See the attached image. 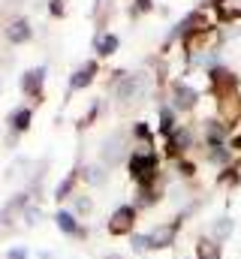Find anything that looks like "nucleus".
<instances>
[{"label": "nucleus", "mask_w": 241, "mask_h": 259, "mask_svg": "<svg viewBox=\"0 0 241 259\" xmlns=\"http://www.w3.org/2000/svg\"><path fill=\"white\" fill-rule=\"evenodd\" d=\"M127 172H130V178H133L136 187L157 184V178H160V157H157V151H151L145 145L133 148L130 157H127Z\"/></svg>", "instance_id": "1"}, {"label": "nucleus", "mask_w": 241, "mask_h": 259, "mask_svg": "<svg viewBox=\"0 0 241 259\" xmlns=\"http://www.w3.org/2000/svg\"><path fill=\"white\" fill-rule=\"evenodd\" d=\"M109 84L115 88V100L120 106H127V103L148 94V75L145 72H115V78Z\"/></svg>", "instance_id": "2"}, {"label": "nucleus", "mask_w": 241, "mask_h": 259, "mask_svg": "<svg viewBox=\"0 0 241 259\" xmlns=\"http://www.w3.org/2000/svg\"><path fill=\"white\" fill-rule=\"evenodd\" d=\"M127 157H130V142H127V133H120L115 130L112 136H106L103 142H100V163L112 172V169H118L127 163Z\"/></svg>", "instance_id": "3"}, {"label": "nucleus", "mask_w": 241, "mask_h": 259, "mask_svg": "<svg viewBox=\"0 0 241 259\" xmlns=\"http://www.w3.org/2000/svg\"><path fill=\"white\" fill-rule=\"evenodd\" d=\"M181 229H184V220H181V217H172V220L157 223V226L148 232V250H169V247H175Z\"/></svg>", "instance_id": "4"}, {"label": "nucleus", "mask_w": 241, "mask_h": 259, "mask_svg": "<svg viewBox=\"0 0 241 259\" xmlns=\"http://www.w3.org/2000/svg\"><path fill=\"white\" fill-rule=\"evenodd\" d=\"M136 220H139V211L127 202V205H118V208L112 211L106 229H109L112 238H130V235L136 232Z\"/></svg>", "instance_id": "5"}, {"label": "nucleus", "mask_w": 241, "mask_h": 259, "mask_svg": "<svg viewBox=\"0 0 241 259\" xmlns=\"http://www.w3.org/2000/svg\"><path fill=\"white\" fill-rule=\"evenodd\" d=\"M235 88H238L235 72H229L226 66H211V69H208V91H211V97H217V100L232 97Z\"/></svg>", "instance_id": "6"}, {"label": "nucleus", "mask_w": 241, "mask_h": 259, "mask_svg": "<svg viewBox=\"0 0 241 259\" xmlns=\"http://www.w3.org/2000/svg\"><path fill=\"white\" fill-rule=\"evenodd\" d=\"M196 103H199V91L193 84H187L184 78H175L172 88H169V106L175 112H193Z\"/></svg>", "instance_id": "7"}, {"label": "nucleus", "mask_w": 241, "mask_h": 259, "mask_svg": "<svg viewBox=\"0 0 241 259\" xmlns=\"http://www.w3.org/2000/svg\"><path fill=\"white\" fill-rule=\"evenodd\" d=\"M163 139H166V142H163L166 157H175V160H181V157L193 148V130L190 127H175L172 133H166Z\"/></svg>", "instance_id": "8"}, {"label": "nucleus", "mask_w": 241, "mask_h": 259, "mask_svg": "<svg viewBox=\"0 0 241 259\" xmlns=\"http://www.w3.org/2000/svg\"><path fill=\"white\" fill-rule=\"evenodd\" d=\"M55 226H58L66 238H78V241L88 238V229H85V226L78 223V217H75L72 211H66V208H58V211H55Z\"/></svg>", "instance_id": "9"}, {"label": "nucleus", "mask_w": 241, "mask_h": 259, "mask_svg": "<svg viewBox=\"0 0 241 259\" xmlns=\"http://www.w3.org/2000/svg\"><path fill=\"white\" fill-rule=\"evenodd\" d=\"M43 84H46V66H33L21 75V94L39 100L43 97Z\"/></svg>", "instance_id": "10"}, {"label": "nucleus", "mask_w": 241, "mask_h": 259, "mask_svg": "<svg viewBox=\"0 0 241 259\" xmlns=\"http://www.w3.org/2000/svg\"><path fill=\"white\" fill-rule=\"evenodd\" d=\"M202 130H205V145H226L229 139V124L223 118H205Z\"/></svg>", "instance_id": "11"}, {"label": "nucleus", "mask_w": 241, "mask_h": 259, "mask_svg": "<svg viewBox=\"0 0 241 259\" xmlns=\"http://www.w3.org/2000/svg\"><path fill=\"white\" fill-rule=\"evenodd\" d=\"M232 232H235V220H232L229 214H220V217H214V220L208 223V238H211V241H217V244L229 241V238H232Z\"/></svg>", "instance_id": "12"}, {"label": "nucleus", "mask_w": 241, "mask_h": 259, "mask_svg": "<svg viewBox=\"0 0 241 259\" xmlns=\"http://www.w3.org/2000/svg\"><path fill=\"white\" fill-rule=\"evenodd\" d=\"M27 202H30V193H15L3 208H0V223H3V226H12L15 217H21V211L27 208Z\"/></svg>", "instance_id": "13"}, {"label": "nucleus", "mask_w": 241, "mask_h": 259, "mask_svg": "<svg viewBox=\"0 0 241 259\" xmlns=\"http://www.w3.org/2000/svg\"><path fill=\"white\" fill-rule=\"evenodd\" d=\"M97 72H100V64H97V61H85V64L69 75V91H85V88L97 78Z\"/></svg>", "instance_id": "14"}, {"label": "nucleus", "mask_w": 241, "mask_h": 259, "mask_svg": "<svg viewBox=\"0 0 241 259\" xmlns=\"http://www.w3.org/2000/svg\"><path fill=\"white\" fill-rule=\"evenodd\" d=\"M78 178L88 184V187H106L109 184V169L103 163H88L78 169Z\"/></svg>", "instance_id": "15"}, {"label": "nucleus", "mask_w": 241, "mask_h": 259, "mask_svg": "<svg viewBox=\"0 0 241 259\" xmlns=\"http://www.w3.org/2000/svg\"><path fill=\"white\" fill-rule=\"evenodd\" d=\"M30 124H33V109H27V106H18V109H12L9 112V130L12 133H27L30 130Z\"/></svg>", "instance_id": "16"}, {"label": "nucleus", "mask_w": 241, "mask_h": 259, "mask_svg": "<svg viewBox=\"0 0 241 259\" xmlns=\"http://www.w3.org/2000/svg\"><path fill=\"white\" fill-rule=\"evenodd\" d=\"M160 187L157 184H151V187H136V202H130L136 211H145V208H154L157 202H160Z\"/></svg>", "instance_id": "17"}, {"label": "nucleus", "mask_w": 241, "mask_h": 259, "mask_svg": "<svg viewBox=\"0 0 241 259\" xmlns=\"http://www.w3.org/2000/svg\"><path fill=\"white\" fill-rule=\"evenodd\" d=\"M30 36H33V27H30V21H27V18H15V21L6 27V39H9V42H15V46L27 42Z\"/></svg>", "instance_id": "18"}, {"label": "nucleus", "mask_w": 241, "mask_h": 259, "mask_svg": "<svg viewBox=\"0 0 241 259\" xmlns=\"http://www.w3.org/2000/svg\"><path fill=\"white\" fill-rule=\"evenodd\" d=\"M193 259H223V244L211 241L208 235H199L196 238V256Z\"/></svg>", "instance_id": "19"}, {"label": "nucleus", "mask_w": 241, "mask_h": 259, "mask_svg": "<svg viewBox=\"0 0 241 259\" xmlns=\"http://www.w3.org/2000/svg\"><path fill=\"white\" fill-rule=\"evenodd\" d=\"M205 160L211 166H217V169H226V166H232V148H226V145H208Z\"/></svg>", "instance_id": "20"}, {"label": "nucleus", "mask_w": 241, "mask_h": 259, "mask_svg": "<svg viewBox=\"0 0 241 259\" xmlns=\"http://www.w3.org/2000/svg\"><path fill=\"white\" fill-rule=\"evenodd\" d=\"M118 46H120V39L112 30H106V33H100V36L94 39V52H97L100 58H112V55L118 52Z\"/></svg>", "instance_id": "21"}, {"label": "nucleus", "mask_w": 241, "mask_h": 259, "mask_svg": "<svg viewBox=\"0 0 241 259\" xmlns=\"http://www.w3.org/2000/svg\"><path fill=\"white\" fill-rule=\"evenodd\" d=\"M217 103H220V118H223L226 124H232V121H238L241 118V97L238 94L223 97V100H217Z\"/></svg>", "instance_id": "22"}, {"label": "nucleus", "mask_w": 241, "mask_h": 259, "mask_svg": "<svg viewBox=\"0 0 241 259\" xmlns=\"http://www.w3.org/2000/svg\"><path fill=\"white\" fill-rule=\"evenodd\" d=\"M75 184H78V169H72V172H69V175L58 184V187H55V199H58V202L69 199V196L75 193Z\"/></svg>", "instance_id": "23"}, {"label": "nucleus", "mask_w": 241, "mask_h": 259, "mask_svg": "<svg viewBox=\"0 0 241 259\" xmlns=\"http://www.w3.org/2000/svg\"><path fill=\"white\" fill-rule=\"evenodd\" d=\"M72 214L75 217H91V211H94V199L88 193H72Z\"/></svg>", "instance_id": "24"}, {"label": "nucleus", "mask_w": 241, "mask_h": 259, "mask_svg": "<svg viewBox=\"0 0 241 259\" xmlns=\"http://www.w3.org/2000/svg\"><path fill=\"white\" fill-rule=\"evenodd\" d=\"M217 184H220V187H238L241 184V169L238 166H226V169H220Z\"/></svg>", "instance_id": "25"}, {"label": "nucleus", "mask_w": 241, "mask_h": 259, "mask_svg": "<svg viewBox=\"0 0 241 259\" xmlns=\"http://www.w3.org/2000/svg\"><path fill=\"white\" fill-rule=\"evenodd\" d=\"M33 163L27 160V157H18L9 169H6V181H15V178H27V169H30Z\"/></svg>", "instance_id": "26"}, {"label": "nucleus", "mask_w": 241, "mask_h": 259, "mask_svg": "<svg viewBox=\"0 0 241 259\" xmlns=\"http://www.w3.org/2000/svg\"><path fill=\"white\" fill-rule=\"evenodd\" d=\"M175 127H178L175 124V109L172 106H160V133L166 136V133H172Z\"/></svg>", "instance_id": "27"}, {"label": "nucleus", "mask_w": 241, "mask_h": 259, "mask_svg": "<svg viewBox=\"0 0 241 259\" xmlns=\"http://www.w3.org/2000/svg\"><path fill=\"white\" fill-rule=\"evenodd\" d=\"M21 220H24V226H36V223H43V208L27 202V208L21 211Z\"/></svg>", "instance_id": "28"}, {"label": "nucleus", "mask_w": 241, "mask_h": 259, "mask_svg": "<svg viewBox=\"0 0 241 259\" xmlns=\"http://www.w3.org/2000/svg\"><path fill=\"white\" fill-rule=\"evenodd\" d=\"M130 247H133V253H151L148 250V232H133L130 235Z\"/></svg>", "instance_id": "29"}, {"label": "nucleus", "mask_w": 241, "mask_h": 259, "mask_svg": "<svg viewBox=\"0 0 241 259\" xmlns=\"http://www.w3.org/2000/svg\"><path fill=\"white\" fill-rule=\"evenodd\" d=\"M133 139H139L145 148H151V130H148V124H133Z\"/></svg>", "instance_id": "30"}, {"label": "nucleus", "mask_w": 241, "mask_h": 259, "mask_svg": "<svg viewBox=\"0 0 241 259\" xmlns=\"http://www.w3.org/2000/svg\"><path fill=\"white\" fill-rule=\"evenodd\" d=\"M178 172H181V178H193V175H196V166H193L190 160H184V157H181V160H178Z\"/></svg>", "instance_id": "31"}, {"label": "nucleus", "mask_w": 241, "mask_h": 259, "mask_svg": "<svg viewBox=\"0 0 241 259\" xmlns=\"http://www.w3.org/2000/svg\"><path fill=\"white\" fill-rule=\"evenodd\" d=\"M6 259H27V247H21V244L18 247H9L6 250Z\"/></svg>", "instance_id": "32"}, {"label": "nucleus", "mask_w": 241, "mask_h": 259, "mask_svg": "<svg viewBox=\"0 0 241 259\" xmlns=\"http://www.w3.org/2000/svg\"><path fill=\"white\" fill-rule=\"evenodd\" d=\"M52 15H63V9H66V0H52Z\"/></svg>", "instance_id": "33"}, {"label": "nucleus", "mask_w": 241, "mask_h": 259, "mask_svg": "<svg viewBox=\"0 0 241 259\" xmlns=\"http://www.w3.org/2000/svg\"><path fill=\"white\" fill-rule=\"evenodd\" d=\"M229 145H232V151H238V154H241V133L232 136V142H229Z\"/></svg>", "instance_id": "34"}, {"label": "nucleus", "mask_w": 241, "mask_h": 259, "mask_svg": "<svg viewBox=\"0 0 241 259\" xmlns=\"http://www.w3.org/2000/svg\"><path fill=\"white\" fill-rule=\"evenodd\" d=\"M100 259H127L124 253H118V250H109V253H103Z\"/></svg>", "instance_id": "35"}, {"label": "nucleus", "mask_w": 241, "mask_h": 259, "mask_svg": "<svg viewBox=\"0 0 241 259\" xmlns=\"http://www.w3.org/2000/svg\"><path fill=\"white\" fill-rule=\"evenodd\" d=\"M151 6H154V3H151V0H139V9H136V12H148V9H151Z\"/></svg>", "instance_id": "36"}, {"label": "nucleus", "mask_w": 241, "mask_h": 259, "mask_svg": "<svg viewBox=\"0 0 241 259\" xmlns=\"http://www.w3.org/2000/svg\"><path fill=\"white\" fill-rule=\"evenodd\" d=\"M39 259H55V253H49V250H43V253H39Z\"/></svg>", "instance_id": "37"}, {"label": "nucleus", "mask_w": 241, "mask_h": 259, "mask_svg": "<svg viewBox=\"0 0 241 259\" xmlns=\"http://www.w3.org/2000/svg\"><path fill=\"white\" fill-rule=\"evenodd\" d=\"M0 91H3V84H0Z\"/></svg>", "instance_id": "38"}, {"label": "nucleus", "mask_w": 241, "mask_h": 259, "mask_svg": "<svg viewBox=\"0 0 241 259\" xmlns=\"http://www.w3.org/2000/svg\"><path fill=\"white\" fill-rule=\"evenodd\" d=\"M184 259H187V256H184Z\"/></svg>", "instance_id": "39"}]
</instances>
